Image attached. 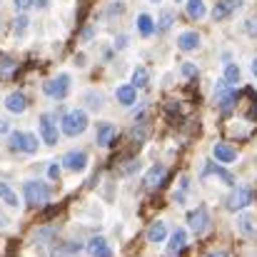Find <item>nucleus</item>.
I'll return each instance as SVG.
<instances>
[{
  "label": "nucleus",
  "instance_id": "4c0bfd02",
  "mask_svg": "<svg viewBox=\"0 0 257 257\" xmlns=\"http://www.w3.org/2000/svg\"><path fill=\"white\" fill-rule=\"evenodd\" d=\"M8 127H10V125H8V120H3V117H0V135H5V133H8Z\"/></svg>",
  "mask_w": 257,
  "mask_h": 257
},
{
  "label": "nucleus",
  "instance_id": "79ce46f5",
  "mask_svg": "<svg viewBox=\"0 0 257 257\" xmlns=\"http://www.w3.org/2000/svg\"><path fill=\"white\" fill-rule=\"evenodd\" d=\"M207 257H222V252H212V255H207Z\"/></svg>",
  "mask_w": 257,
  "mask_h": 257
},
{
  "label": "nucleus",
  "instance_id": "b1692460",
  "mask_svg": "<svg viewBox=\"0 0 257 257\" xmlns=\"http://www.w3.org/2000/svg\"><path fill=\"white\" fill-rule=\"evenodd\" d=\"M0 200H5L10 207H18V205H20V200L15 197V192H13L5 182H0Z\"/></svg>",
  "mask_w": 257,
  "mask_h": 257
},
{
  "label": "nucleus",
  "instance_id": "6e6552de",
  "mask_svg": "<svg viewBox=\"0 0 257 257\" xmlns=\"http://www.w3.org/2000/svg\"><path fill=\"white\" fill-rule=\"evenodd\" d=\"M40 135L45 140V145H58V127H55V120L53 115H43L40 117Z\"/></svg>",
  "mask_w": 257,
  "mask_h": 257
},
{
  "label": "nucleus",
  "instance_id": "ea45409f",
  "mask_svg": "<svg viewBox=\"0 0 257 257\" xmlns=\"http://www.w3.org/2000/svg\"><path fill=\"white\" fill-rule=\"evenodd\" d=\"M252 73H255V78H257V58L252 60Z\"/></svg>",
  "mask_w": 257,
  "mask_h": 257
},
{
  "label": "nucleus",
  "instance_id": "c756f323",
  "mask_svg": "<svg viewBox=\"0 0 257 257\" xmlns=\"http://www.w3.org/2000/svg\"><path fill=\"white\" fill-rule=\"evenodd\" d=\"M172 20H175V15H172L170 10H165V13L160 15V30H168L172 25Z\"/></svg>",
  "mask_w": 257,
  "mask_h": 257
},
{
  "label": "nucleus",
  "instance_id": "72a5a7b5",
  "mask_svg": "<svg viewBox=\"0 0 257 257\" xmlns=\"http://www.w3.org/2000/svg\"><path fill=\"white\" fill-rule=\"evenodd\" d=\"M13 5H15V10H18V13H23V10L33 8V5H35V0H13Z\"/></svg>",
  "mask_w": 257,
  "mask_h": 257
},
{
  "label": "nucleus",
  "instance_id": "4468645a",
  "mask_svg": "<svg viewBox=\"0 0 257 257\" xmlns=\"http://www.w3.org/2000/svg\"><path fill=\"white\" fill-rule=\"evenodd\" d=\"M87 252L92 257H112V250H110V245L105 242V237H92L90 245H87Z\"/></svg>",
  "mask_w": 257,
  "mask_h": 257
},
{
  "label": "nucleus",
  "instance_id": "7c9ffc66",
  "mask_svg": "<svg viewBox=\"0 0 257 257\" xmlns=\"http://www.w3.org/2000/svg\"><path fill=\"white\" fill-rule=\"evenodd\" d=\"M28 23H30V20L23 18V15L15 18V35H23V30H28Z\"/></svg>",
  "mask_w": 257,
  "mask_h": 257
},
{
  "label": "nucleus",
  "instance_id": "5701e85b",
  "mask_svg": "<svg viewBox=\"0 0 257 257\" xmlns=\"http://www.w3.org/2000/svg\"><path fill=\"white\" fill-rule=\"evenodd\" d=\"M205 13H207V8H205V0H187V15H190L192 20H200V18H205Z\"/></svg>",
  "mask_w": 257,
  "mask_h": 257
},
{
  "label": "nucleus",
  "instance_id": "bb28decb",
  "mask_svg": "<svg viewBox=\"0 0 257 257\" xmlns=\"http://www.w3.org/2000/svg\"><path fill=\"white\" fill-rule=\"evenodd\" d=\"M207 172H215V175H220V177H222V180H225L227 185H232V182H235V177H232L230 172H227V170H222V168H217V165H205V170H202V175H207Z\"/></svg>",
  "mask_w": 257,
  "mask_h": 257
},
{
  "label": "nucleus",
  "instance_id": "9d476101",
  "mask_svg": "<svg viewBox=\"0 0 257 257\" xmlns=\"http://www.w3.org/2000/svg\"><path fill=\"white\" fill-rule=\"evenodd\" d=\"M85 165H87V153H83V150H73V153H68L63 158V168L65 170L80 172V170H85Z\"/></svg>",
  "mask_w": 257,
  "mask_h": 257
},
{
  "label": "nucleus",
  "instance_id": "4be33fe9",
  "mask_svg": "<svg viewBox=\"0 0 257 257\" xmlns=\"http://www.w3.org/2000/svg\"><path fill=\"white\" fill-rule=\"evenodd\" d=\"M165 235H168L165 222H153V225H150V230H148V240H150V242H163V240H165Z\"/></svg>",
  "mask_w": 257,
  "mask_h": 257
},
{
  "label": "nucleus",
  "instance_id": "2eb2a0df",
  "mask_svg": "<svg viewBox=\"0 0 257 257\" xmlns=\"http://www.w3.org/2000/svg\"><path fill=\"white\" fill-rule=\"evenodd\" d=\"M177 48H180V50H197V48H200V35L192 33V30L180 33V38H177Z\"/></svg>",
  "mask_w": 257,
  "mask_h": 257
},
{
  "label": "nucleus",
  "instance_id": "0eeeda50",
  "mask_svg": "<svg viewBox=\"0 0 257 257\" xmlns=\"http://www.w3.org/2000/svg\"><path fill=\"white\" fill-rule=\"evenodd\" d=\"M165 180H168V170H165V165H153L150 170L145 172L143 185H145V190H158Z\"/></svg>",
  "mask_w": 257,
  "mask_h": 257
},
{
  "label": "nucleus",
  "instance_id": "c85d7f7f",
  "mask_svg": "<svg viewBox=\"0 0 257 257\" xmlns=\"http://www.w3.org/2000/svg\"><path fill=\"white\" fill-rule=\"evenodd\" d=\"M145 138H148V127H145V125H138V127L133 130V143L140 145V143H145Z\"/></svg>",
  "mask_w": 257,
  "mask_h": 257
},
{
  "label": "nucleus",
  "instance_id": "f8f14e48",
  "mask_svg": "<svg viewBox=\"0 0 257 257\" xmlns=\"http://www.w3.org/2000/svg\"><path fill=\"white\" fill-rule=\"evenodd\" d=\"M237 8H240V0H220V3L215 5V10H212V18H215V20H225V18H230Z\"/></svg>",
  "mask_w": 257,
  "mask_h": 257
},
{
  "label": "nucleus",
  "instance_id": "2f4dec72",
  "mask_svg": "<svg viewBox=\"0 0 257 257\" xmlns=\"http://www.w3.org/2000/svg\"><path fill=\"white\" fill-rule=\"evenodd\" d=\"M180 73H182L185 78H195V75H197V68H195L192 63H182V68H180Z\"/></svg>",
  "mask_w": 257,
  "mask_h": 257
},
{
  "label": "nucleus",
  "instance_id": "20e7f679",
  "mask_svg": "<svg viewBox=\"0 0 257 257\" xmlns=\"http://www.w3.org/2000/svg\"><path fill=\"white\" fill-rule=\"evenodd\" d=\"M70 75H58V78H53V80H48L45 85H43V92L48 95V97H53V100H63L68 92H70Z\"/></svg>",
  "mask_w": 257,
  "mask_h": 257
},
{
  "label": "nucleus",
  "instance_id": "e433bc0d",
  "mask_svg": "<svg viewBox=\"0 0 257 257\" xmlns=\"http://www.w3.org/2000/svg\"><path fill=\"white\" fill-rule=\"evenodd\" d=\"M182 185H185V190H187V177H182ZM175 200H177V202H182V200H185V195H182V192H177V195H175Z\"/></svg>",
  "mask_w": 257,
  "mask_h": 257
},
{
  "label": "nucleus",
  "instance_id": "473e14b6",
  "mask_svg": "<svg viewBox=\"0 0 257 257\" xmlns=\"http://www.w3.org/2000/svg\"><path fill=\"white\" fill-rule=\"evenodd\" d=\"M245 33H247L250 38H257V18H250V20L245 23Z\"/></svg>",
  "mask_w": 257,
  "mask_h": 257
},
{
  "label": "nucleus",
  "instance_id": "1a4fd4ad",
  "mask_svg": "<svg viewBox=\"0 0 257 257\" xmlns=\"http://www.w3.org/2000/svg\"><path fill=\"white\" fill-rule=\"evenodd\" d=\"M187 225H190L195 232H205V230L210 227V215H207V210H205V207L192 210V212L187 215Z\"/></svg>",
  "mask_w": 257,
  "mask_h": 257
},
{
  "label": "nucleus",
  "instance_id": "f3484780",
  "mask_svg": "<svg viewBox=\"0 0 257 257\" xmlns=\"http://www.w3.org/2000/svg\"><path fill=\"white\" fill-rule=\"evenodd\" d=\"M112 140H115V125L102 122V125L97 127V145H100V148H107V145H112Z\"/></svg>",
  "mask_w": 257,
  "mask_h": 257
},
{
  "label": "nucleus",
  "instance_id": "412c9836",
  "mask_svg": "<svg viewBox=\"0 0 257 257\" xmlns=\"http://www.w3.org/2000/svg\"><path fill=\"white\" fill-rule=\"evenodd\" d=\"M237 227H240V232H242L245 237H255V217H252V215H240Z\"/></svg>",
  "mask_w": 257,
  "mask_h": 257
},
{
  "label": "nucleus",
  "instance_id": "37998d69",
  "mask_svg": "<svg viewBox=\"0 0 257 257\" xmlns=\"http://www.w3.org/2000/svg\"><path fill=\"white\" fill-rule=\"evenodd\" d=\"M150 3H160V0H150Z\"/></svg>",
  "mask_w": 257,
  "mask_h": 257
},
{
  "label": "nucleus",
  "instance_id": "58836bf2",
  "mask_svg": "<svg viewBox=\"0 0 257 257\" xmlns=\"http://www.w3.org/2000/svg\"><path fill=\"white\" fill-rule=\"evenodd\" d=\"M35 5H38V8H45V5H48V0H35Z\"/></svg>",
  "mask_w": 257,
  "mask_h": 257
},
{
  "label": "nucleus",
  "instance_id": "cd10ccee",
  "mask_svg": "<svg viewBox=\"0 0 257 257\" xmlns=\"http://www.w3.org/2000/svg\"><path fill=\"white\" fill-rule=\"evenodd\" d=\"M15 68H18V65H15L13 58H0V78H10Z\"/></svg>",
  "mask_w": 257,
  "mask_h": 257
},
{
  "label": "nucleus",
  "instance_id": "a19ab883",
  "mask_svg": "<svg viewBox=\"0 0 257 257\" xmlns=\"http://www.w3.org/2000/svg\"><path fill=\"white\" fill-rule=\"evenodd\" d=\"M5 225H8V220H3V217H0V227H5Z\"/></svg>",
  "mask_w": 257,
  "mask_h": 257
},
{
  "label": "nucleus",
  "instance_id": "39448f33",
  "mask_svg": "<svg viewBox=\"0 0 257 257\" xmlns=\"http://www.w3.org/2000/svg\"><path fill=\"white\" fill-rule=\"evenodd\" d=\"M215 97H217V105H220L222 112H230V110L235 107V102H237V92L227 85L225 80L215 87Z\"/></svg>",
  "mask_w": 257,
  "mask_h": 257
},
{
  "label": "nucleus",
  "instance_id": "393cba45",
  "mask_svg": "<svg viewBox=\"0 0 257 257\" xmlns=\"http://www.w3.org/2000/svg\"><path fill=\"white\" fill-rule=\"evenodd\" d=\"M148 83H150V73H148L145 68H135V73H133V85L145 87Z\"/></svg>",
  "mask_w": 257,
  "mask_h": 257
},
{
  "label": "nucleus",
  "instance_id": "ddd939ff",
  "mask_svg": "<svg viewBox=\"0 0 257 257\" xmlns=\"http://www.w3.org/2000/svg\"><path fill=\"white\" fill-rule=\"evenodd\" d=\"M185 247H187V235H185V230H175L172 237H170V242H168V255L177 257Z\"/></svg>",
  "mask_w": 257,
  "mask_h": 257
},
{
  "label": "nucleus",
  "instance_id": "9b49d317",
  "mask_svg": "<svg viewBox=\"0 0 257 257\" xmlns=\"http://www.w3.org/2000/svg\"><path fill=\"white\" fill-rule=\"evenodd\" d=\"M212 155H215L217 163H235L237 160V150L232 145H227V143H217L212 148Z\"/></svg>",
  "mask_w": 257,
  "mask_h": 257
},
{
  "label": "nucleus",
  "instance_id": "aec40b11",
  "mask_svg": "<svg viewBox=\"0 0 257 257\" xmlns=\"http://www.w3.org/2000/svg\"><path fill=\"white\" fill-rule=\"evenodd\" d=\"M105 20H117L120 15H125V3L122 0H112L107 8H105Z\"/></svg>",
  "mask_w": 257,
  "mask_h": 257
},
{
  "label": "nucleus",
  "instance_id": "dca6fc26",
  "mask_svg": "<svg viewBox=\"0 0 257 257\" xmlns=\"http://www.w3.org/2000/svg\"><path fill=\"white\" fill-rule=\"evenodd\" d=\"M25 107H28V100H25L23 92H13V95L5 97V110H10V112H25Z\"/></svg>",
  "mask_w": 257,
  "mask_h": 257
},
{
  "label": "nucleus",
  "instance_id": "f257e3e1",
  "mask_svg": "<svg viewBox=\"0 0 257 257\" xmlns=\"http://www.w3.org/2000/svg\"><path fill=\"white\" fill-rule=\"evenodd\" d=\"M23 195H25V202L30 205V207H40V205H45L48 200H50V187L45 185V182H40V180H28L25 185H23Z\"/></svg>",
  "mask_w": 257,
  "mask_h": 257
},
{
  "label": "nucleus",
  "instance_id": "a211bd4d",
  "mask_svg": "<svg viewBox=\"0 0 257 257\" xmlns=\"http://www.w3.org/2000/svg\"><path fill=\"white\" fill-rule=\"evenodd\" d=\"M135 90H138L135 85H120L117 87V102H120V105H125V107L135 105V100H138Z\"/></svg>",
  "mask_w": 257,
  "mask_h": 257
},
{
  "label": "nucleus",
  "instance_id": "f704fd0d",
  "mask_svg": "<svg viewBox=\"0 0 257 257\" xmlns=\"http://www.w3.org/2000/svg\"><path fill=\"white\" fill-rule=\"evenodd\" d=\"M127 43H130V38H127V35H117L115 48H117V50H122V48H127Z\"/></svg>",
  "mask_w": 257,
  "mask_h": 257
},
{
  "label": "nucleus",
  "instance_id": "c9c22d12",
  "mask_svg": "<svg viewBox=\"0 0 257 257\" xmlns=\"http://www.w3.org/2000/svg\"><path fill=\"white\" fill-rule=\"evenodd\" d=\"M48 177H50V180H58V177H60V165H50V168H48Z\"/></svg>",
  "mask_w": 257,
  "mask_h": 257
},
{
  "label": "nucleus",
  "instance_id": "7ed1b4c3",
  "mask_svg": "<svg viewBox=\"0 0 257 257\" xmlns=\"http://www.w3.org/2000/svg\"><path fill=\"white\" fill-rule=\"evenodd\" d=\"M10 148L15 153H25V155H35L38 153V138L33 133H13L10 135Z\"/></svg>",
  "mask_w": 257,
  "mask_h": 257
},
{
  "label": "nucleus",
  "instance_id": "a878e982",
  "mask_svg": "<svg viewBox=\"0 0 257 257\" xmlns=\"http://www.w3.org/2000/svg\"><path fill=\"white\" fill-rule=\"evenodd\" d=\"M225 83H227L230 87L240 83V68H237V65H232V63H230V65L225 68Z\"/></svg>",
  "mask_w": 257,
  "mask_h": 257
},
{
  "label": "nucleus",
  "instance_id": "f03ea898",
  "mask_svg": "<svg viewBox=\"0 0 257 257\" xmlns=\"http://www.w3.org/2000/svg\"><path fill=\"white\" fill-rule=\"evenodd\" d=\"M85 127H87V112H83V110H73V112H68L63 117V133L70 135V138L85 133Z\"/></svg>",
  "mask_w": 257,
  "mask_h": 257
},
{
  "label": "nucleus",
  "instance_id": "6ab92c4d",
  "mask_svg": "<svg viewBox=\"0 0 257 257\" xmlns=\"http://www.w3.org/2000/svg\"><path fill=\"white\" fill-rule=\"evenodd\" d=\"M138 30H140L143 38H150V35L155 33V23H153V18H150L148 13H140V15H138Z\"/></svg>",
  "mask_w": 257,
  "mask_h": 257
},
{
  "label": "nucleus",
  "instance_id": "423d86ee",
  "mask_svg": "<svg viewBox=\"0 0 257 257\" xmlns=\"http://www.w3.org/2000/svg\"><path fill=\"white\" fill-rule=\"evenodd\" d=\"M250 202H252V190H250V187H237V190L227 197V210L237 212V210H245Z\"/></svg>",
  "mask_w": 257,
  "mask_h": 257
}]
</instances>
